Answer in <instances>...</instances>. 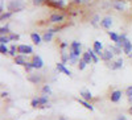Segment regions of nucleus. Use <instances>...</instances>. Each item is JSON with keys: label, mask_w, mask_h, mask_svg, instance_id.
<instances>
[{"label": "nucleus", "mask_w": 132, "mask_h": 120, "mask_svg": "<svg viewBox=\"0 0 132 120\" xmlns=\"http://www.w3.org/2000/svg\"><path fill=\"white\" fill-rule=\"evenodd\" d=\"M81 46H82V45H81V42H78V41H73V42L70 44V46H69V49H70L69 53L79 58L81 54H83V53L81 52Z\"/></svg>", "instance_id": "1"}, {"label": "nucleus", "mask_w": 132, "mask_h": 120, "mask_svg": "<svg viewBox=\"0 0 132 120\" xmlns=\"http://www.w3.org/2000/svg\"><path fill=\"white\" fill-rule=\"evenodd\" d=\"M17 53H20L21 56H28V54H32L33 53V49H32V46H29V45H24V44H21V45H19L17 46Z\"/></svg>", "instance_id": "2"}, {"label": "nucleus", "mask_w": 132, "mask_h": 120, "mask_svg": "<svg viewBox=\"0 0 132 120\" xmlns=\"http://www.w3.org/2000/svg\"><path fill=\"white\" fill-rule=\"evenodd\" d=\"M30 62H32V65H33V67H35V69H41L44 66V61H42V58L40 56H33Z\"/></svg>", "instance_id": "3"}, {"label": "nucleus", "mask_w": 132, "mask_h": 120, "mask_svg": "<svg viewBox=\"0 0 132 120\" xmlns=\"http://www.w3.org/2000/svg\"><path fill=\"white\" fill-rule=\"evenodd\" d=\"M94 52H95V54H96V56H99V57H101L102 56V49H103V44L101 42V41H94Z\"/></svg>", "instance_id": "4"}, {"label": "nucleus", "mask_w": 132, "mask_h": 120, "mask_svg": "<svg viewBox=\"0 0 132 120\" xmlns=\"http://www.w3.org/2000/svg\"><path fill=\"white\" fill-rule=\"evenodd\" d=\"M120 98H122V91H119V90L112 91L111 95H110V99H111V102H114V103H118L120 100Z\"/></svg>", "instance_id": "5"}, {"label": "nucleus", "mask_w": 132, "mask_h": 120, "mask_svg": "<svg viewBox=\"0 0 132 120\" xmlns=\"http://www.w3.org/2000/svg\"><path fill=\"white\" fill-rule=\"evenodd\" d=\"M101 25L104 28V29H108V28H111V25H112V19L110 17V16H107V17H104V19H102V21H101Z\"/></svg>", "instance_id": "6"}, {"label": "nucleus", "mask_w": 132, "mask_h": 120, "mask_svg": "<svg viewBox=\"0 0 132 120\" xmlns=\"http://www.w3.org/2000/svg\"><path fill=\"white\" fill-rule=\"evenodd\" d=\"M57 32V29H52V30H48V32H45L44 33V36H42V40L45 41V42H49V41H52V38H53V35Z\"/></svg>", "instance_id": "7"}, {"label": "nucleus", "mask_w": 132, "mask_h": 120, "mask_svg": "<svg viewBox=\"0 0 132 120\" xmlns=\"http://www.w3.org/2000/svg\"><path fill=\"white\" fill-rule=\"evenodd\" d=\"M57 70H58L60 73H63L65 75H69V77L71 75V71L66 69V67H65V63H62V62H58V63H57Z\"/></svg>", "instance_id": "8"}, {"label": "nucleus", "mask_w": 132, "mask_h": 120, "mask_svg": "<svg viewBox=\"0 0 132 120\" xmlns=\"http://www.w3.org/2000/svg\"><path fill=\"white\" fill-rule=\"evenodd\" d=\"M77 102H78L79 104H82L85 108H87V110H90V111H94V106H91L89 102H87V100H83L82 99V98H81V99H79V98H77V99H75Z\"/></svg>", "instance_id": "9"}, {"label": "nucleus", "mask_w": 132, "mask_h": 120, "mask_svg": "<svg viewBox=\"0 0 132 120\" xmlns=\"http://www.w3.org/2000/svg\"><path fill=\"white\" fill-rule=\"evenodd\" d=\"M63 20V16L62 15H60V13H54V15H52L50 17H49V21L50 23H61V21Z\"/></svg>", "instance_id": "10"}, {"label": "nucleus", "mask_w": 132, "mask_h": 120, "mask_svg": "<svg viewBox=\"0 0 132 120\" xmlns=\"http://www.w3.org/2000/svg\"><path fill=\"white\" fill-rule=\"evenodd\" d=\"M112 57H114V54L110 52L108 49L107 50H104L103 53H102V56H101V58L103 59V61H111L112 59Z\"/></svg>", "instance_id": "11"}, {"label": "nucleus", "mask_w": 132, "mask_h": 120, "mask_svg": "<svg viewBox=\"0 0 132 120\" xmlns=\"http://www.w3.org/2000/svg\"><path fill=\"white\" fill-rule=\"evenodd\" d=\"M15 63H16V65H23V66H25V65H27L25 56H21V54L16 56V57H15Z\"/></svg>", "instance_id": "12"}, {"label": "nucleus", "mask_w": 132, "mask_h": 120, "mask_svg": "<svg viewBox=\"0 0 132 120\" xmlns=\"http://www.w3.org/2000/svg\"><path fill=\"white\" fill-rule=\"evenodd\" d=\"M87 65H89V63H91L93 62V58H91V54H90V52L89 50H87V52H85L83 54H82V57H81Z\"/></svg>", "instance_id": "13"}, {"label": "nucleus", "mask_w": 132, "mask_h": 120, "mask_svg": "<svg viewBox=\"0 0 132 120\" xmlns=\"http://www.w3.org/2000/svg\"><path fill=\"white\" fill-rule=\"evenodd\" d=\"M81 98H82L83 100H91L93 99V95H91L90 91L83 90V91H81Z\"/></svg>", "instance_id": "14"}, {"label": "nucleus", "mask_w": 132, "mask_h": 120, "mask_svg": "<svg viewBox=\"0 0 132 120\" xmlns=\"http://www.w3.org/2000/svg\"><path fill=\"white\" fill-rule=\"evenodd\" d=\"M30 38H32V41H33V44H36V45H38V44H41V36L38 35V33H32L30 35Z\"/></svg>", "instance_id": "15"}, {"label": "nucleus", "mask_w": 132, "mask_h": 120, "mask_svg": "<svg viewBox=\"0 0 132 120\" xmlns=\"http://www.w3.org/2000/svg\"><path fill=\"white\" fill-rule=\"evenodd\" d=\"M123 67V59H118L114 62V65H111V69L112 70H119Z\"/></svg>", "instance_id": "16"}, {"label": "nucleus", "mask_w": 132, "mask_h": 120, "mask_svg": "<svg viewBox=\"0 0 132 120\" xmlns=\"http://www.w3.org/2000/svg\"><path fill=\"white\" fill-rule=\"evenodd\" d=\"M131 50H132V42L128 40V41L126 42V45L123 46V52H124L126 54H128V56H129V54H131Z\"/></svg>", "instance_id": "17"}, {"label": "nucleus", "mask_w": 132, "mask_h": 120, "mask_svg": "<svg viewBox=\"0 0 132 120\" xmlns=\"http://www.w3.org/2000/svg\"><path fill=\"white\" fill-rule=\"evenodd\" d=\"M108 50L111 52L112 54H120L123 49H120V48H119V46H116V45H112V46L110 45V46H108Z\"/></svg>", "instance_id": "18"}, {"label": "nucleus", "mask_w": 132, "mask_h": 120, "mask_svg": "<svg viewBox=\"0 0 132 120\" xmlns=\"http://www.w3.org/2000/svg\"><path fill=\"white\" fill-rule=\"evenodd\" d=\"M108 36H110V38L112 40V42H115V44H118L119 40H120V36L116 35L115 32H108Z\"/></svg>", "instance_id": "19"}, {"label": "nucleus", "mask_w": 132, "mask_h": 120, "mask_svg": "<svg viewBox=\"0 0 132 120\" xmlns=\"http://www.w3.org/2000/svg\"><path fill=\"white\" fill-rule=\"evenodd\" d=\"M28 79H29L32 83H36V84H37V83L41 81V77H40V75H36V77H33V75H30V77H29Z\"/></svg>", "instance_id": "20"}, {"label": "nucleus", "mask_w": 132, "mask_h": 120, "mask_svg": "<svg viewBox=\"0 0 132 120\" xmlns=\"http://www.w3.org/2000/svg\"><path fill=\"white\" fill-rule=\"evenodd\" d=\"M89 52H90V54H91L93 62H94V63H98V62H99V58H98V56L95 54V52H94V50H90V49H89Z\"/></svg>", "instance_id": "21"}, {"label": "nucleus", "mask_w": 132, "mask_h": 120, "mask_svg": "<svg viewBox=\"0 0 132 120\" xmlns=\"http://www.w3.org/2000/svg\"><path fill=\"white\" fill-rule=\"evenodd\" d=\"M61 59H62V63H65V62H68V61L70 59V57H69V54H66L65 52H62V54H61Z\"/></svg>", "instance_id": "22"}, {"label": "nucleus", "mask_w": 132, "mask_h": 120, "mask_svg": "<svg viewBox=\"0 0 132 120\" xmlns=\"http://www.w3.org/2000/svg\"><path fill=\"white\" fill-rule=\"evenodd\" d=\"M42 92L45 94V95L50 94V92H52V89H50V86H49V84H45V86H44V87H42Z\"/></svg>", "instance_id": "23"}, {"label": "nucleus", "mask_w": 132, "mask_h": 120, "mask_svg": "<svg viewBox=\"0 0 132 120\" xmlns=\"http://www.w3.org/2000/svg\"><path fill=\"white\" fill-rule=\"evenodd\" d=\"M0 52H2V54H4V56H5V54H9V49L5 45H3V44L0 45Z\"/></svg>", "instance_id": "24"}, {"label": "nucleus", "mask_w": 132, "mask_h": 120, "mask_svg": "<svg viewBox=\"0 0 132 120\" xmlns=\"http://www.w3.org/2000/svg\"><path fill=\"white\" fill-rule=\"evenodd\" d=\"M30 106L32 107H40V100H38V98H35V99H32V102H30Z\"/></svg>", "instance_id": "25"}, {"label": "nucleus", "mask_w": 132, "mask_h": 120, "mask_svg": "<svg viewBox=\"0 0 132 120\" xmlns=\"http://www.w3.org/2000/svg\"><path fill=\"white\" fill-rule=\"evenodd\" d=\"M16 52H19L17 48H16V45H12V46H11V49H9V54H11V56H13V57H16Z\"/></svg>", "instance_id": "26"}, {"label": "nucleus", "mask_w": 132, "mask_h": 120, "mask_svg": "<svg viewBox=\"0 0 132 120\" xmlns=\"http://www.w3.org/2000/svg\"><path fill=\"white\" fill-rule=\"evenodd\" d=\"M33 69H35V67H33L32 62H27V65H25V71H27V73H30Z\"/></svg>", "instance_id": "27"}, {"label": "nucleus", "mask_w": 132, "mask_h": 120, "mask_svg": "<svg viewBox=\"0 0 132 120\" xmlns=\"http://www.w3.org/2000/svg\"><path fill=\"white\" fill-rule=\"evenodd\" d=\"M86 65H87V63L81 58V59H79V62H78V69H79V70H83V69L86 67Z\"/></svg>", "instance_id": "28"}, {"label": "nucleus", "mask_w": 132, "mask_h": 120, "mask_svg": "<svg viewBox=\"0 0 132 120\" xmlns=\"http://www.w3.org/2000/svg\"><path fill=\"white\" fill-rule=\"evenodd\" d=\"M0 33H2V36H4V35L9 33V28H8V25H5V27H2V29H0Z\"/></svg>", "instance_id": "29"}, {"label": "nucleus", "mask_w": 132, "mask_h": 120, "mask_svg": "<svg viewBox=\"0 0 132 120\" xmlns=\"http://www.w3.org/2000/svg\"><path fill=\"white\" fill-rule=\"evenodd\" d=\"M9 41H11V40H9V37H5V36H2V37H0V42H2L3 45H7V44H8Z\"/></svg>", "instance_id": "30"}, {"label": "nucleus", "mask_w": 132, "mask_h": 120, "mask_svg": "<svg viewBox=\"0 0 132 120\" xmlns=\"http://www.w3.org/2000/svg\"><path fill=\"white\" fill-rule=\"evenodd\" d=\"M8 37H9L11 41H16V40H19V35H16V33H11Z\"/></svg>", "instance_id": "31"}, {"label": "nucleus", "mask_w": 132, "mask_h": 120, "mask_svg": "<svg viewBox=\"0 0 132 120\" xmlns=\"http://www.w3.org/2000/svg\"><path fill=\"white\" fill-rule=\"evenodd\" d=\"M98 21H99V16L95 15V16L93 17V20H91V24H93L94 27H96V25H98Z\"/></svg>", "instance_id": "32"}, {"label": "nucleus", "mask_w": 132, "mask_h": 120, "mask_svg": "<svg viewBox=\"0 0 132 120\" xmlns=\"http://www.w3.org/2000/svg\"><path fill=\"white\" fill-rule=\"evenodd\" d=\"M126 95H127L128 98H132V86L127 87V90H126Z\"/></svg>", "instance_id": "33"}, {"label": "nucleus", "mask_w": 132, "mask_h": 120, "mask_svg": "<svg viewBox=\"0 0 132 120\" xmlns=\"http://www.w3.org/2000/svg\"><path fill=\"white\" fill-rule=\"evenodd\" d=\"M11 15H12L11 12H7V13H4V12H3V13H2V21H3V20H5V19H9V17H11Z\"/></svg>", "instance_id": "34"}, {"label": "nucleus", "mask_w": 132, "mask_h": 120, "mask_svg": "<svg viewBox=\"0 0 132 120\" xmlns=\"http://www.w3.org/2000/svg\"><path fill=\"white\" fill-rule=\"evenodd\" d=\"M115 8H116V9H120V11H122V9H123V4H120V3H116V4H115Z\"/></svg>", "instance_id": "35"}, {"label": "nucleus", "mask_w": 132, "mask_h": 120, "mask_svg": "<svg viewBox=\"0 0 132 120\" xmlns=\"http://www.w3.org/2000/svg\"><path fill=\"white\" fill-rule=\"evenodd\" d=\"M116 120H127V117H126V116H123V115H119Z\"/></svg>", "instance_id": "36"}, {"label": "nucleus", "mask_w": 132, "mask_h": 120, "mask_svg": "<svg viewBox=\"0 0 132 120\" xmlns=\"http://www.w3.org/2000/svg\"><path fill=\"white\" fill-rule=\"evenodd\" d=\"M44 2V0H33V3H35V4H41Z\"/></svg>", "instance_id": "37"}, {"label": "nucleus", "mask_w": 132, "mask_h": 120, "mask_svg": "<svg viewBox=\"0 0 132 120\" xmlns=\"http://www.w3.org/2000/svg\"><path fill=\"white\" fill-rule=\"evenodd\" d=\"M66 46H68V44H66V42H62V44H61V48H62V49L66 48Z\"/></svg>", "instance_id": "38"}, {"label": "nucleus", "mask_w": 132, "mask_h": 120, "mask_svg": "<svg viewBox=\"0 0 132 120\" xmlns=\"http://www.w3.org/2000/svg\"><path fill=\"white\" fill-rule=\"evenodd\" d=\"M128 112H129V114H131V115H132V106H131V107H129V108H128Z\"/></svg>", "instance_id": "39"}, {"label": "nucleus", "mask_w": 132, "mask_h": 120, "mask_svg": "<svg viewBox=\"0 0 132 120\" xmlns=\"http://www.w3.org/2000/svg\"><path fill=\"white\" fill-rule=\"evenodd\" d=\"M83 0H74V3H82Z\"/></svg>", "instance_id": "40"}, {"label": "nucleus", "mask_w": 132, "mask_h": 120, "mask_svg": "<svg viewBox=\"0 0 132 120\" xmlns=\"http://www.w3.org/2000/svg\"><path fill=\"white\" fill-rule=\"evenodd\" d=\"M128 57H129V58H132V54H129V56H128Z\"/></svg>", "instance_id": "41"}, {"label": "nucleus", "mask_w": 132, "mask_h": 120, "mask_svg": "<svg viewBox=\"0 0 132 120\" xmlns=\"http://www.w3.org/2000/svg\"><path fill=\"white\" fill-rule=\"evenodd\" d=\"M83 2H89V0H83Z\"/></svg>", "instance_id": "42"}]
</instances>
